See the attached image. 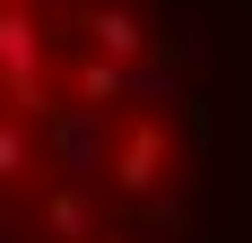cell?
Wrapping results in <instances>:
<instances>
[{"label": "cell", "instance_id": "cell-4", "mask_svg": "<svg viewBox=\"0 0 252 243\" xmlns=\"http://www.w3.org/2000/svg\"><path fill=\"white\" fill-rule=\"evenodd\" d=\"M44 235L52 243H96V182H52L44 191Z\"/></svg>", "mask_w": 252, "mask_h": 243}, {"label": "cell", "instance_id": "cell-6", "mask_svg": "<svg viewBox=\"0 0 252 243\" xmlns=\"http://www.w3.org/2000/svg\"><path fill=\"white\" fill-rule=\"evenodd\" d=\"M18 174H35V130H26V113L0 104V182H18Z\"/></svg>", "mask_w": 252, "mask_h": 243}, {"label": "cell", "instance_id": "cell-5", "mask_svg": "<svg viewBox=\"0 0 252 243\" xmlns=\"http://www.w3.org/2000/svg\"><path fill=\"white\" fill-rule=\"evenodd\" d=\"M70 96L78 104H96V113H113V104H130V61H113V52H87L70 78Z\"/></svg>", "mask_w": 252, "mask_h": 243}, {"label": "cell", "instance_id": "cell-3", "mask_svg": "<svg viewBox=\"0 0 252 243\" xmlns=\"http://www.w3.org/2000/svg\"><path fill=\"white\" fill-rule=\"evenodd\" d=\"M104 182L122 200H148L157 182H165V130L157 122H130L122 139H113V165H104Z\"/></svg>", "mask_w": 252, "mask_h": 243}, {"label": "cell", "instance_id": "cell-2", "mask_svg": "<svg viewBox=\"0 0 252 243\" xmlns=\"http://www.w3.org/2000/svg\"><path fill=\"white\" fill-rule=\"evenodd\" d=\"M78 44L87 52H113V61H148V18L122 9V0H78Z\"/></svg>", "mask_w": 252, "mask_h": 243}, {"label": "cell", "instance_id": "cell-1", "mask_svg": "<svg viewBox=\"0 0 252 243\" xmlns=\"http://www.w3.org/2000/svg\"><path fill=\"white\" fill-rule=\"evenodd\" d=\"M44 156H52V174H70V182H104V165H113V122L96 113V104H52V122H44Z\"/></svg>", "mask_w": 252, "mask_h": 243}, {"label": "cell", "instance_id": "cell-7", "mask_svg": "<svg viewBox=\"0 0 252 243\" xmlns=\"http://www.w3.org/2000/svg\"><path fill=\"white\" fill-rule=\"evenodd\" d=\"M96 243H139V235H130V226H96Z\"/></svg>", "mask_w": 252, "mask_h": 243}]
</instances>
